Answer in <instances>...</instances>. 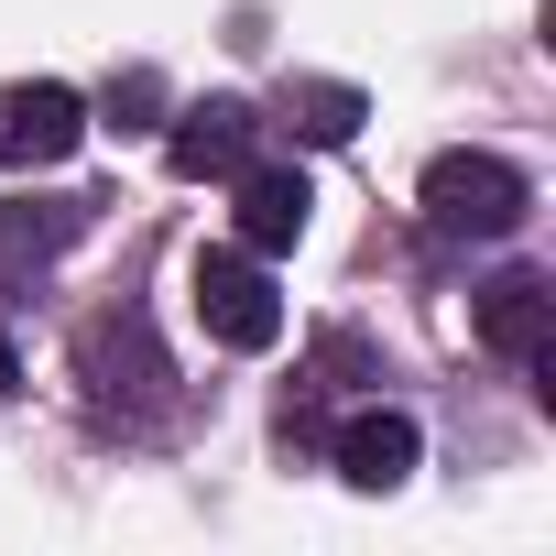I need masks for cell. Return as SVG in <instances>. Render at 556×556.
<instances>
[{"instance_id":"11","label":"cell","mask_w":556,"mask_h":556,"mask_svg":"<svg viewBox=\"0 0 556 556\" xmlns=\"http://www.w3.org/2000/svg\"><path fill=\"white\" fill-rule=\"evenodd\" d=\"M153 110H164V77H153V66H121V77H110V121H121V131H153Z\"/></svg>"},{"instance_id":"12","label":"cell","mask_w":556,"mask_h":556,"mask_svg":"<svg viewBox=\"0 0 556 556\" xmlns=\"http://www.w3.org/2000/svg\"><path fill=\"white\" fill-rule=\"evenodd\" d=\"M0 393H23V350H12V328H0Z\"/></svg>"},{"instance_id":"4","label":"cell","mask_w":556,"mask_h":556,"mask_svg":"<svg viewBox=\"0 0 556 556\" xmlns=\"http://www.w3.org/2000/svg\"><path fill=\"white\" fill-rule=\"evenodd\" d=\"M88 142V99L55 88V77H23V88H0V164L12 175H45Z\"/></svg>"},{"instance_id":"7","label":"cell","mask_w":556,"mask_h":556,"mask_svg":"<svg viewBox=\"0 0 556 556\" xmlns=\"http://www.w3.org/2000/svg\"><path fill=\"white\" fill-rule=\"evenodd\" d=\"M480 339L523 371H556V285L545 273H491L480 285Z\"/></svg>"},{"instance_id":"5","label":"cell","mask_w":556,"mask_h":556,"mask_svg":"<svg viewBox=\"0 0 556 556\" xmlns=\"http://www.w3.org/2000/svg\"><path fill=\"white\" fill-rule=\"evenodd\" d=\"M251 142H262V110H251V99H186L175 131H164V164H175L186 186H207V175H240Z\"/></svg>"},{"instance_id":"9","label":"cell","mask_w":556,"mask_h":556,"mask_svg":"<svg viewBox=\"0 0 556 556\" xmlns=\"http://www.w3.org/2000/svg\"><path fill=\"white\" fill-rule=\"evenodd\" d=\"M371 121V99L350 88V77H285V99H273V131H285L295 153H328V142H350Z\"/></svg>"},{"instance_id":"8","label":"cell","mask_w":556,"mask_h":556,"mask_svg":"<svg viewBox=\"0 0 556 556\" xmlns=\"http://www.w3.org/2000/svg\"><path fill=\"white\" fill-rule=\"evenodd\" d=\"M415 415H393V404H361L350 426H339V480L350 491H404L415 480Z\"/></svg>"},{"instance_id":"2","label":"cell","mask_w":556,"mask_h":556,"mask_svg":"<svg viewBox=\"0 0 556 556\" xmlns=\"http://www.w3.org/2000/svg\"><path fill=\"white\" fill-rule=\"evenodd\" d=\"M77 371H88V404L99 415H164L175 404V361H164V339H153V317L142 306H110V317H88L77 328Z\"/></svg>"},{"instance_id":"6","label":"cell","mask_w":556,"mask_h":556,"mask_svg":"<svg viewBox=\"0 0 556 556\" xmlns=\"http://www.w3.org/2000/svg\"><path fill=\"white\" fill-rule=\"evenodd\" d=\"M229 218H240V251H295L306 218H317L306 164H240L229 175Z\"/></svg>"},{"instance_id":"3","label":"cell","mask_w":556,"mask_h":556,"mask_svg":"<svg viewBox=\"0 0 556 556\" xmlns=\"http://www.w3.org/2000/svg\"><path fill=\"white\" fill-rule=\"evenodd\" d=\"M197 317L218 350H273L285 339V295H273L262 251H197Z\"/></svg>"},{"instance_id":"1","label":"cell","mask_w":556,"mask_h":556,"mask_svg":"<svg viewBox=\"0 0 556 556\" xmlns=\"http://www.w3.org/2000/svg\"><path fill=\"white\" fill-rule=\"evenodd\" d=\"M415 207H426V240L491 251V240H513V229L534 218V186H523L502 153H437L426 186H415Z\"/></svg>"},{"instance_id":"10","label":"cell","mask_w":556,"mask_h":556,"mask_svg":"<svg viewBox=\"0 0 556 556\" xmlns=\"http://www.w3.org/2000/svg\"><path fill=\"white\" fill-rule=\"evenodd\" d=\"M88 229V197H12V207H0V273H34V262H55L66 240Z\"/></svg>"}]
</instances>
